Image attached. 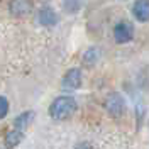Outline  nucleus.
Returning <instances> with one entry per match:
<instances>
[{"label": "nucleus", "mask_w": 149, "mask_h": 149, "mask_svg": "<svg viewBox=\"0 0 149 149\" xmlns=\"http://www.w3.org/2000/svg\"><path fill=\"white\" fill-rule=\"evenodd\" d=\"M76 110V100L71 97H58L49 107V115L54 120H65Z\"/></svg>", "instance_id": "nucleus-1"}, {"label": "nucleus", "mask_w": 149, "mask_h": 149, "mask_svg": "<svg viewBox=\"0 0 149 149\" xmlns=\"http://www.w3.org/2000/svg\"><path fill=\"white\" fill-rule=\"evenodd\" d=\"M105 107H107V110L110 115L113 117H119L122 115L124 112H125V102H124V98H122L119 93H110L109 97H107V100H105Z\"/></svg>", "instance_id": "nucleus-2"}, {"label": "nucleus", "mask_w": 149, "mask_h": 149, "mask_svg": "<svg viewBox=\"0 0 149 149\" xmlns=\"http://www.w3.org/2000/svg\"><path fill=\"white\" fill-rule=\"evenodd\" d=\"M132 36H134V27L130 26L129 22H119L115 26V29H113V37L120 44L129 42L130 39H132Z\"/></svg>", "instance_id": "nucleus-3"}, {"label": "nucleus", "mask_w": 149, "mask_h": 149, "mask_svg": "<svg viewBox=\"0 0 149 149\" xmlns=\"http://www.w3.org/2000/svg\"><path fill=\"white\" fill-rule=\"evenodd\" d=\"M80 85H81V73H80V70H76V68L70 70L65 74V78H63V88H66V90H76Z\"/></svg>", "instance_id": "nucleus-4"}, {"label": "nucleus", "mask_w": 149, "mask_h": 149, "mask_svg": "<svg viewBox=\"0 0 149 149\" xmlns=\"http://www.w3.org/2000/svg\"><path fill=\"white\" fill-rule=\"evenodd\" d=\"M58 20H59L58 14L51 9H42V10H39V14H37V22L41 26H44V27H53V26L58 24Z\"/></svg>", "instance_id": "nucleus-5"}, {"label": "nucleus", "mask_w": 149, "mask_h": 149, "mask_svg": "<svg viewBox=\"0 0 149 149\" xmlns=\"http://www.w3.org/2000/svg\"><path fill=\"white\" fill-rule=\"evenodd\" d=\"M134 17L139 22H148L149 20V0H137L134 3Z\"/></svg>", "instance_id": "nucleus-6"}, {"label": "nucleus", "mask_w": 149, "mask_h": 149, "mask_svg": "<svg viewBox=\"0 0 149 149\" xmlns=\"http://www.w3.org/2000/svg\"><path fill=\"white\" fill-rule=\"evenodd\" d=\"M34 119V112H24V113H20L19 117H15V120H14V129L17 130H22V132H26V129L29 127V124L32 122Z\"/></svg>", "instance_id": "nucleus-7"}, {"label": "nucleus", "mask_w": 149, "mask_h": 149, "mask_svg": "<svg viewBox=\"0 0 149 149\" xmlns=\"http://www.w3.org/2000/svg\"><path fill=\"white\" fill-rule=\"evenodd\" d=\"M22 141H24V132L22 130H17V129H12L5 136V146L7 148H15Z\"/></svg>", "instance_id": "nucleus-8"}, {"label": "nucleus", "mask_w": 149, "mask_h": 149, "mask_svg": "<svg viewBox=\"0 0 149 149\" xmlns=\"http://www.w3.org/2000/svg\"><path fill=\"white\" fill-rule=\"evenodd\" d=\"M31 9H32V5H31L29 0H12V3H10V10L14 14H17V15L29 14Z\"/></svg>", "instance_id": "nucleus-9"}, {"label": "nucleus", "mask_w": 149, "mask_h": 149, "mask_svg": "<svg viewBox=\"0 0 149 149\" xmlns=\"http://www.w3.org/2000/svg\"><path fill=\"white\" fill-rule=\"evenodd\" d=\"M65 9L66 12H70V14H74V12H78L80 7H81V2L80 0H65Z\"/></svg>", "instance_id": "nucleus-10"}, {"label": "nucleus", "mask_w": 149, "mask_h": 149, "mask_svg": "<svg viewBox=\"0 0 149 149\" xmlns=\"http://www.w3.org/2000/svg\"><path fill=\"white\" fill-rule=\"evenodd\" d=\"M97 58H98V51H97V49H88L83 56V61L86 65H93V63L97 61Z\"/></svg>", "instance_id": "nucleus-11"}, {"label": "nucleus", "mask_w": 149, "mask_h": 149, "mask_svg": "<svg viewBox=\"0 0 149 149\" xmlns=\"http://www.w3.org/2000/svg\"><path fill=\"white\" fill-rule=\"evenodd\" d=\"M9 113V102L5 97H0V119H3Z\"/></svg>", "instance_id": "nucleus-12"}, {"label": "nucleus", "mask_w": 149, "mask_h": 149, "mask_svg": "<svg viewBox=\"0 0 149 149\" xmlns=\"http://www.w3.org/2000/svg\"><path fill=\"white\" fill-rule=\"evenodd\" d=\"M76 149H92V146H90L88 142H80V144L76 146Z\"/></svg>", "instance_id": "nucleus-13"}]
</instances>
